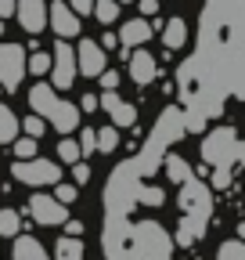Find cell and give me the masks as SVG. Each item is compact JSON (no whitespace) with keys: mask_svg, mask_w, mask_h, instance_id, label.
Instances as JSON below:
<instances>
[{"mask_svg":"<svg viewBox=\"0 0 245 260\" xmlns=\"http://www.w3.org/2000/svg\"><path fill=\"white\" fill-rule=\"evenodd\" d=\"M101 109L112 116V123H115V126H134V123H137V109H134V105H127L115 90H105V94H101Z\"/></svg>","mask_w":245,"mask_h":260,"instance_id":"ba28073f","label":"cell"},{"mask_svg":"<svg viewBox=\"0 0 245 260\" xmlns=\"http://www.w3.org/2000/svg\"><path fill=\"white\" fill-rule=\"evenodd\" d=\"M184 40H188V22H184V18H170L162 25V44L170 51H177V47H184Z\"/></svg>","mask_w":245,"mask_h":260,"instance_id":"5bb4252c","label":"cell"},{"mask_svg":"<svg viewBox=\"0 0 245 260\" xmlns=\"http://www.w3.org/2000/svg\"><path fill=\"white\" fill-rule=\"evenodd\" d=\"M94 4H98V0H69V8H72L76 15H90V11H94Z\"/></svg>","mask_w":245,"mask_h":260,"instance_id":"f546056e","label":"cell"},{"mask_svg":"<svg viewBox=\"0 0 245 260\" xmlns=\"http://www.w3.org/2000/svg\"><path fill=\"white\" fill-rule=\"evenodd\" d=\"M162 199H166L162 188H144V191H141V203H144V206H162Z\"/></svg>","mask_w":245,"mask_h":260,"instance_id":"83f0119b","label":"cell"},{"mask_svg":"<svg viewBox=\"0 0 245 260\" xmlns=\"http://www.w3.org/2000/svg\"><path fill=\"white\" fill-rule=\"evenodd\" d=\"M101 87H105V90H115V87H119V73H108V69H105V73H101Z\"/></svg>","mask_w":245,"mask_h":260,"instance_id":"1f68e13d","label":"cell"},{"mask_svg":"<svg viewBox=\"0 0 245 260\" xmlns=\"http://www.w3.org/2000/svg\"><path fill=\"white\" fill-rule=\"evenodd\" d=\"M36 145H40V141H36V138H29V134L11 141V148H15V155H18V159H36Z\"/></svg>","mask_w":245,"mask_h":260,"instance_id":"7402d4cb","label":"cell"},{"mask_svg":"<svg viewBox=\"0 0 245 260\" xmlns=\"http://www.w3.org/2000/svg\"><path fill=\"white\" fill-rule=\"evenodd\" d=\"M18 22H22V29L25 32H36L44 29V25H51V8L44 4V0H18Z\"/></svg>","mask_w":245,"mask_h":260,"instance_id":"5b68a950","label":"cell"},{"mask_svg":"<svg viewBox=\"0 0 245 260\" xmlns=\"http://www.w3.org/2000/svg\"><path fill=\"white\" fill-rule=\"evenodd\" d=\"M79 112H83V109H76V105H69V102H61L58 112L51 116V126L61 130V134H72V130L79 126Z\"/></svg>","mask_w":245,"mask_h":260,"instance_id":"7c38bea8","label":"cell"},{"mask_svg":"<svg viewBox=\"0 0 245 260\" xmlns=\"http://www.w3.org/2000/svg\"><path fill=\"white\" fill-rule=\"evenodd\" d=\"M51 29L58 32L61 40H72L79 32V15L65 4V0H54V4H51Z\"/></svg>","mask_w":245,"mask_h":260,"instance_id":"52a82bcc","label":"cell"},{"mask_svg":"<svg viewBox=\"0 0 245 260\" xmlns=\"http://www.w3.org/2000/svg\"><path fill=\"white\" fill-rule=\"evenodd\" d=\"M0 32H4V22H0Z\"/></svg>","mask_w":245,"mask_h":260,"instance_id":"ab89813d","label":"cell"},{"mask_svg":"<svg viewBox=\"0 0 245 260\" xmlns=\"http://www.w3.org/2000/svg\"><path fill=\"white\" fill-rule=\"evenodd\" d=\"M119 44V37H115V32H105V37H101V47L108 51V47H115Z\"/></svg>","mask_w":245,"mask_h":260,"instance_id":"d590c367","label":"cell"},{"mask_svg":"<svg viewBox=\"0 0 245 260\" xmlns=\"http://www.w3.org/2000/svg\"><path fill=\"white\" fill-rule=\"evenodd\" d=\"M54 260H83V242L79 235H65L54 246Z\"/></svg>","mask_w":245,"mask_h":260,"instance_id":"9a60e30c","label":"cell"},{"mask_svg":"<svg viewBox=\"0 0 245 260\" xmlns=\"http://www.w3.org/2000/svg\"><path fill=\"white\" fill-rule=\"evenodd\" d=\"M15 260H51V256H47V249L40 246V239L18 235V239H15Z\"/></svg>","mask_w":245,"mask_h":260,"instance_id":"4fadbf2b","label":"cell"},{"mask_svg":"<svg viewBox=\"0 0 245 260\" xmlns=\"http://www.w3.org/2000/svg\"><path fill=\"white\" fill-rule=\"evenodd\" d=\"M94 15H98V22L112 25V22L119 18V0H98V4H94Z\"/></svg>","mask_w":245,"mask_h":260,"instance_id":"ffe728a7","label":"cell"},{"mask_svg":"<svg viewBox=\"0 0 245 260\" xmlns=\"http://www.w3.org/2000/svg\"><path fill=\"white\" fill-rule=\"evenodd\" d=\"M159 76V61H155V54H148V51H137L134 58H130V80L134 83H151Z\"/></svg>","mask_w":245,"mask_h":260,"instance_id":"30bf717a","label":"cell"},{"mask_svg":"<svg viewBox=\"0 0 245 260\" xmlns=\"http://www.w3.org/2000/svg\"><path fill=\"white\" fill-rule=\"evenodd\" d=\"M79 148H83V155L98 152V130H94V126H83V130H79Z\"/></svg>","mask_w":245,"mask_h":260,"instance_id":"d4e9b609","label":"cell"},{"mask_svg":"<svg viewBox=\"0 0 245 260\" xmlns=\"http://www.w3.org/2000/svg\"><path fill=\"white\" fill-rule=\"evenodd\" d=\"M54 199L58 203H76V184H54Z\"/></svg>","mask_w":245,"mask_h":260,"instance_id":"4316f807","label":"cell"},{"mask_svg":"<svg viewBox=\"0 0 245 260\" xmlns=\"http://www.w3.org/2000/svg\"><path fill=\"white\" fill-rule=\"evenodd\" d=\"M151 32H155V29H151L144 18H130L127 25H123V32H119V44L127 47V51H130V47H141V44L151 40Z\"/></svg>","mask_w":245,"mask_h":260,"instance_id":"8fae6325","label":"cell"},{"mask_svg":"<svg viewBox=\"0 0 245 260\" xmlns=\"http://www.w3.org/2000/svg\"><path fill=\"white\" fill-rule=\"evenodd\" d=\"M166 177H170V181H177V184H188V181L195 177V170H191L180 155H166Z\"/></svg>","mask_w":245,"mask_h":260,"instance_id":"e0dca14e","label":"cell"},{"mask_svg":"<svg viewBox=\"0 0 245 260\" xmlns=\"http://www.w3.org/2000/svg\"><path fill=\"white\" fill-rule=\"evenodd\" d=\"M18 138V116L0 102V145H11Z\"/></svg>","mask_w":245,"mask_h":260,"instance_id":"2e32d148","label":"cell"},{"mask_svg":"<svg viewBox=\"0 0 245 260\" xmlns=\"http://www.w3.org/2000/svg\"><path fill=\"white\" fill-rule=\"evenodd\" d=\"M22 184H33V188H51V184H58L61 181V170H58V162H51V159H18L15 162V170H11Z\"/></svg>","mask_w":245,"mask_h":260,"instance_id":"6da1fadb","label":"cell"},{"mask_svg":"<svg viewBox=\"0 0 245 260\" xmlns=\"http://www.w3.org/2000/svg\"><path fill=\"white\" fill-rule=\"evenodd\" d=\"M4 90H8V87H4V83H0V94H4Z\"/></svg>","mask_w":245,"mask_h":260,"instance_id":"f35d334b","label":"cell"},{"mask_svg":"<svg viewBox=\"0 0 245 260\" xmlns=\"http://www.w3.org/2000/svg\"><path fill=\"white\" fill-rule=\"evenodd\" d=\"M25 69H29L25 47H18V44H0V83H4L8 90H15V87L22 83Z\"/></svg>","mask_w":245,"mask_h":260,"instance_id":"7a4b0ae2","label":"cell"},{"mask_svg":"<svg viewBox=\"0 0 245 260\" xmlns=\"http://www.w3.org/2000/svg\"><path fill=\"white\" fill-rule=\"evenodd\" d=\"M79 109H83V112H94V109H101V102H98V94H83V102H79Z\"/></svg>","mask_w":245,"mask_h":260,"instance_id":"4dcf8cb0","label":"cell"},{"mask_svg":"<svg viewBox=\"0 0 245 260\" xmlns=\"http://www.w3.org/2000/svg\"><path fill=\"white\" fill-rule=\"evenodd\" d=\"M76 73H79L76 51L69 47V40H61V37H58V44H54V69H51V83H54V90H58V87H72Z\"/></svg>","mask_w":245,"mask_h":260,"instance_id":"3957f363","label":"cell"},{"mask_svg":"<svg viewBox=\"0 0 245 260\" xmlns=\"http://www.w3.org/2000/svg\"><path fill=\"white\" fill-rule=\"evenodd\" d=\"M90 181V167L79 159V162H72V184H87Z\"/></svg>","mask_w":245,"mask_h":260,"instance_id":"f1b7e54d","label":"cell"},{"mask_svg":"<svg viewBox=\"0 0 245 260\" xmlns=\"http://www.w3.org/2000/svg\"><path fill=\"white\" fill-rule=\"evenodd\" d=\"M65 232H69V235H79V232H83V224H79V220H69V224H65Z\"/></svg>","mask_w":245,"mask_h":260,"instance_id":"8d00e7d4","label":"cell"},{"mask_svg":"<svg viewBox=\"0 0 245 260\" xmlns=\"http://www.w3.org/2000/svg\"><path fill=\"white\" fill-rule=\"evenodd\" d=\"M18 232H22V217L15 213V210H0V235H15L18 239Z\"/></svg>","mask_w":245,"mask_h":260,"instance_id":"d6986e66","label":"cell"},{"mask_svg":"<svg viewBox=\"0 0 245 260\" xmlns=\"http://www.w3.org/2000/svg\"><path fill=\"white\" fill-rule=\"evenodd\" d=\"M58 155H61V159H65L69 167H72V162H79V159H83V148H79V141H72V138L65 134V138L58 141Z\"/></svg>","mask_w":245,"mask_h":260,"instance_id":"ac0fdd59","label":"cell"},{"mask_svg":"<svg viewBox=\"0 0 245 260\" xmlns=\"http://www.w3.org/2000/svg\"><path fill=\"white\" fill-rule=\"evenodd\" d=\"M29 213L36 224H65V203H58L54 195H44V191L29 199Z\"/></svg>","mask_w":245,"mask_h":260,"instance_id":"277c9868","label":"cell"},{"mask_svg":"<svg viewBox=\"0 0 245 260\" xmlns=\"http://www.w3.org/2000/svg\"><path fill=\"white\" fill-rule=\"evenodd\" d=\"M29 105H33L36 116H47V119H51V116L58 112V105H61L58 94H54V83H36L33 90H29Z\"/></svg>","mask_w":245,"mask_h":260,"instance_id":"9c48e42d","label":"cell"},{"mask_svg":"<svg viewBox=\"0 0 245 260\" xmlns=\"http://www.w3.org/2000/svg\"><path fill=\"white\" fill-rule=\"evenodd\" d=\"M18 11V0H0V18H11Z\"/></svg>","mask_w":245,"mask_h":260,"instance_id":"d6a6232c","label":"cell"},{"mask_svg":"<svg viewBox=\"0 0 245 260\" xmlns=\"http://www.w3.org/2000/svg\"><path fill=\"white\" fill-rule=\"evenodd\" d=\"M238 239H241V242H245V220H241V224H238Z\"/></svg>","mask_w":245,"mask_h":260,"instance_id":"74e56055","label":"cell"},{"mask_svg":"<svg viewBox=\"0 0 245 260\" xmlns=\"http://www.w3.org/2000/svg\"><path fill=\"white\" fill-rule=\"evenodd\" d=\"M119 145V130L115 126H101L98 130V152H115Z\"/></svg>","mask_w":245,"mask_h":260,"instance_id":"cb8c5ba5","label":"cell"},{"mask_svg":"<svg viewBox=\"0 0 245 260\" xmlns=\"http://www.w3.org/2000/svg\"><path fill=\"white\" fill-rule=\"evenodd\" d=\"M22 130H25L29 138H44L47 123H44V116H25V119H22Z\"/></svg>","mask_w":245,"mask_h":260,"instance_id":"484cf974","label":"cell"},{"mask_svg":"<svg viewBox=\"0 0 245 260\" xmlns=\"http://www.w3.org/2000/svg\"><path fill=\"white\" fill-rule=\"evenodd\" d=\"M76 61H79V73H83V76L98 80V76L105 73V61H108V54H105V47H98L94 40H83V44L76 47Z\"/></svg>","mask_w":245,"mask_h":260,"instance_id":"8992f818","label":"cell"},{"mask_svg":"<svg viewBox=\"0 0 245 260\" xmlns=\"http://www.w3.org/2000/svg\"><path fill=\"white\" fill-rule=\"evenodd\" d=\"M177 246H191V235H188V228L180 224V232H177Z\"/></svg>","mask_w":245,"mask_h":260,"instance_id":"e575fe53","label":"cell"},{"mask_svg":"<svg viewBox=\"0 0 245 260\" xmlns=\"http://www.w3.org/2000/svg\"><path fill=\"white\" fill-rule=\"evenodd\" d=\"M141 4V15H155L159 11V0H137Z\"/></svg>","mask_w":245,"mask_h":260,"instance_id":"836d02e7","label":"cell"},{"mask_svg":"<svg viewBox=\"0 0 245 260\" xmlns=\"http://www.w3.org/2000/svg\"><path fill=\"white\" fill-rule=\"evenodd\" d=\"M29 69H33L36 76H44V73H51V69H54V54H44V51H33V54H29Z\"/></svg>","mask_w":245,"mask_h":260,"instance_id":"603a6c76","label":"cell"},{"mask_svg":"<svg viewBox=\"0 0 245 260\" xmlns=\"http://www.w3.org/2000/svg\"><path fill=\"white\" fill-rule=\"evenodd\" d=\"M217 260H245V242L241 239H231L217 249Z\"/></svg>","mask_w":245,"mask_h":260,"instance_id":"44dd1931","label":"cell"}]
</instances>
